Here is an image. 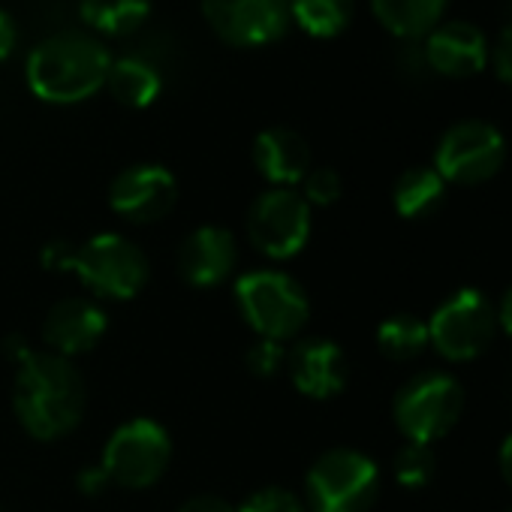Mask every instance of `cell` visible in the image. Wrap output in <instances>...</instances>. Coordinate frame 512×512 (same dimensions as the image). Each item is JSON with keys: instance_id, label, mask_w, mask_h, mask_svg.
I'll return each mask as SVG.
<instances>
[{"instance_id": "obj_1", "label": "cell", "mask_w": 512, "mask_h": 512, "mask_svg": "<svg viewBox=\"0 0 512 512\" xmlns=\"http://www.w3.org/2000/svg\"><path fill=\"white\" fill-rule=\"evenodd\" d=\"M88 392L76 365L55 353H31L13 386V410L34 440H61L85 416Z\"/></svg>"}, {"instance_id": "obj_2", "label": "cell", "mask_w": 512, "mask_h": 512, "mask_svg": "<svg viewBox=\"0 0 512 512\" xmlns=\"http://www.w3.org/2000/svg\"><path fill=\"white\" fill-rule=\"evenodd\" d=\"M109 67L112 55L97 37L82 31H64L46 37L31 49L25 76L40 100L67 106L103 88Z\"/></svg>"}, {"instance_id": "obj_3", "label": "cell", "mask_w": 512, "mask_h": 512, "mask_svg": "<svg viewBox=\"0 0 512 512\" xmlns=\"http://www.w3.org/2000/svg\"><path fill=\"white\" fill-rule=\"evenodd\" d=\"M232 296L241 320L266 341L284 344L296 338L311 317V299L305 287L278 269H256L241 275Z\"/></svg>"}, {"instance_id": "obj_4", "label": "cell", "mask_w": 512, "mask_h": 512, "mask_svg": "<svg viewBox=\"0 0 512 512\" xmlns=\"http://www.w3.org/2000/svg\"><path fill=\"white\" fill-rule=\"evenodd\" d=\"M380 497V467L359 449L323 452L305 476L308 512H371Z\"/></svg>"}, {"instance_id": "obj_5", "label": "cell", "mask_w": 512, "mask_h": 512, "mask_svg": "<svg viewBox=\"0 0 512 512\" xmlns=\"http://www.w3.org/2000/svg\"><path fill=\"white\" fill-rule=\"evenodd\" d=\"M464 413V389L446 371H422L410 377L392 401V419L407 443H425L446 437Z\"/></svg>"}, {"instance_id": "obj_6", "label": "cell", "mask_w": 512, "mask_h": 512, "mask_svg": "<svg viewBox=\"0 0 512 512\" xmlns=\"http://www.w3.org/2000/svg\"><path fill=\"white\" fill-rule=\"evenodd\" d=\"M73 272L97 299L127 302L145 290L151 266L139 244L118 232H103L79 244Z\"/></svg>"}, {"instance_id": "obj_7", "label": "cell", "mask_w": 512, "mask_h": 512, "mask_svg": "<svg viewBox=\"0 0 512 512\" xmlns=\"http://www.w3.org/2000/svg\"><path fill=\"white\" fill-rule=\"evenodd\" d=\"M172 461V437L169 431L148 416L127 419L112 431L103 446L100 467L112 485L121 488H151Z\"/></svg>"}, {"instance_id": "obj_8", "label": "cell", "mask_w": 512, "mask_h": 512, "mask_svg": "<svg viewBox=\"0 0 512 512\" xmlns=\"http://www.w3.org/2000/svg\"><path fill=\"white\" fill-rule=\"evenodd\" d=\"M497 335V308L479 290H458L428 320V344L446 362L479 359Z\"/></svg>"}, {"instance_id": "obj_9", "label": "cell", "mask_w": 512, "mask_h": 512, "mask_svg": "<svg viewBox=\"0 0 512 512\" xmlns=\"http://www.w3.org/2000/svg\"><path fill=\"white\" fill-rule=\"evenodd\" d=\"M506 163V139L503 133L479 118H467L452 124L437 148H434V169L446 184H485L491 181Z\"/></svg>"}, {"instance_id": "obj_10", "label": "cell", "mask_w": 512, "mask_h": 512, "mask_svg": "<svg viewBox=\"0 0 512 512\" xmlns=\"http://www.w3.org/2000/svg\"><path fill=\"white\" fill-rule=\"evenodd\" d=\"M311 238V205L293 187H272L247 208V241L269 260H293Z\"/></svg>"}, {"instance_id": "obj_11", "label": "cell", "mask_w": 512, "mask_h": 512, "mask_svg": "<svg viewBox=\"0 0 512 512\" xmlns=\"http://www.w3.org/2000/svg\"><path fill=\"white\" fill-rule=\"evenodd\" d=\"M202 13L220 40L232 46H263L290 25V0H202Z\"/></svg>"}, {"instance_id": "obj_12", "label": "cell", "mask_w": 512, "mask_h": 512, "mask_svg": "<svg viewBox=\"0 0 512 512\" xmlns=\"http://www.w3.org/2000/svg\"><path fill=\"white\" fill-rule=\"evenodd\" d=\"M175 199H178V181L160 163L127 166L109 184L112 211L130 223H154L166 217Z\"/></svg>"}, {"instance_id": "obj_13", "label": "cell", "mask_w": 512, "mask_h": 512, "mask_svg": "<svg viewBox=\"0 0 512 512\" xmlns=\"http://www.w3.org/2000/svg\"><path fill=\"white\" fill-rule=\"evenodd\" d=\"M425 64L431 73L446 79H470L488 67V37L482 28L464 19L440 22L422 43Z\"/></svg>"}, {"instance_id": "obj_14", "label": "cell", "mask_w": 512, "mask_h": 512, "mask_svg": "<svg viewBox=\"0 0 512 512\" xmlns=\"http://www.w3.org/2000/svg\"><path fill=\"white\" fill-rule=\"evenodd\" d=\"M238 266V241L223 226H199L178 247V275L193 290L223 284Z\"/></svg>"}, {"instance_id": "obj_15", "label": "cell", "mask_w": 512, "mask_h": 512, "mask_svg": "<svg viewBox=\"0 0 512 512\" xmlns=\"http://www.w3.org/2000/svg\"><path fill=\"white\" fill-rule=\"evenodd\" d=\"M287 371L293 386L314 401L338 398L347 389L350 365L344 350L329 338H305L287 353Z\"/></svg>"}, {"instance_id": "obj_16", "label": "cell", "mask_w": 512, "mask_h": 512, "mask_svg": "<svg viewBox=\"0 0 512 512\" xmlns=\"http://www.w3.org/2000/svg\"><path fill=\"white\" fill-rule=\"evenodd\" d=\"M109 329L106 311L91 299H61L49 308L43 320V341L55 356H82L91 353Z\"/></svg>"}, {"instance_id": "obj_17", "label": "cell", "mask_w": 512, "mask_h": 512, "mask_svg": "<svg viewBox=\"0 0 512 512\" xmlns=\"http://www.w3.org/2000/svg\"><path fill=\"white\" fill-rule=\"evenodd\" d=\"M253 166L278 187H293L311 172V148L290 127H269L253 139Z\"/></svg>"}, {"instance_id": "obj_18", "label": "cell", "mask_w": 512, "mask_h": 512, "mask_svg": "<svg viewBox=\"0 0 512 512\" xmlns=\"http://www.w3.org/2000/svg\"><path fill=\"white\" fill-rule=\"evenodd\" d=\"M371 10L398 40H419L443 22L446 0H371Z\"/></svg>"}, {"instance_id": "obj_19", "label": "cell", "mask_w": 512, "mask_h": 512, "mask_svg": "<svg viewBox=\"0 0 512 512\" xmlns=\"http://www.w3.org/2000/svg\"><path fill=\"white\" fill-rule=\"evenodd\" d=\"M446 199V181L434 166H410L398 175L392 187V205L404 220L431 217Z\"/></svg>"}, {"instance_id": "obj_20", "label": "cell", "mask_w": 512, "mask_h": 512, "mask_svg": "<svg viewBox=\"0 0 512 512\" xmlns=\"http://www.w3.org/2000/svg\"><path fill=\"white\" fill-rule=\"evenodd\" d=\"M106 85L118 103H124L130 109H142L157 100L163 79L154 64H148L145 58L127 55V58L112 61V67L106 73Z\"/></svg>"}, {"instance_id": "obj_21", "label": "cell", "mask_w": 512, "mask_h": 512, "mask_svg": "<svg viewBox=\"0 0 512 512\" xmlns=\"http://www.w3.org/2000/svg\"><path fill=\"white\" fill-rule=\"evenodd\" d=\"M428 347V323L416 314H395L377 326V350L392 362H413Z\"/></svg>"}, {"instance_id": "obj_22", "label": "cell", "mask_w": 512, "mask_h": 512, "mask_svg": "<svg viewBox=\"0 0 512 512\" xmlns=\"http://www.w3.org/2000/svg\"><path fill=\"white\" fill-rule=\"evenodd\" d=\"M353 0H290V19L311 37L329 40L353 22Z\"/></svg>"}, {"instance_id": "obj_23", "label": "cell", "mask_w": 512, "mask_h": 512, "mask_svg": "<svg viewBox=\"0 0 512 512\" xmlns=\"http://www.w3.org/2000/svg\"><path fill=\"white\" fill-rule=\"evenodd\" d=\"M79 13L103 34H130L148 19L151 0H79Z\"/></svg>"}, {"instance_id": "obj_24", "label": "cell", "mask_w": 512, "mask_h": 512, "mask_svg": "<svg viewBox=\"0 0 512 512\" xmlns=\"http://www.w3.org/2000/svg\"><path fill=\"white\" fill-rule=\"evenodd\" d=\"M392 473L398 479V485L416 491V488H425L431 485L434 473H437V461H434V452L431 446L425 443H404L392 461Z\"/></svg>"}, {"instance_id": "obj_25", "label": "cell", "mask_w": 512, "mask_h": 512, "mask_svg": "<svg viewBox=\"0 0 512 512\" xmlns=\"http://www.w3.org/2000/svg\"><path fill=\"white\" fill-rule=\"evenodd\" d=\"M247 371L253 377H278L287 368V347L278 341H266V338H256L247 347Z\"/></svg>"}, {"instance_id": "obj_26", "label": "cell", "mask_w": 512, "mask_h": 512, "mask_svg": "<svg viewBox=\"0 0 512 512\" xmlns=\"http://www.w3.org/2000/svg\"><path fill=\"white\" fill-rule=\"evenodd\" d=\"M235 512H308V506L293 491L269 485V488L253 491L241 506H235Z\"/></svg>"}, {"instance_id": "obj_27", "label": "cell", "mask_w": 512, "mask_h": 512, "mask_svg": "<svg viewBox=\"0 0 512 512\" xmlns=\"http://www.w3.org/2000/svg\"><path fill=\"white\" fill-rule=\"evenodd\" d=\"M302 184H305V193H302L305 202H308V205H320V208L335 205V202L341 199V193H344L341 175H338L335 169H329V166L311 169V172L302 178Z\"/></svg>"}, {"instance_id": "obj_28", "label": "cell", "mask_w": 512, "mask_h": 512, "mask_svg": "<svg viewBox=\"0 0 512 512\" xmlns=\"http://www.w3.org/2000/svg\"><path fill=\"white\" fill-rule=\"evenodd\" d=\"M488 64L494 67V76H497L506 88H512V19L500 28L497 43H494V49L488 52Z\"/></svg>"}, {"instance_id": "obj_29", "label": "cell", "mask_w": 512, "mask_h": 512, "mask_svg": "<svg viewBox=\"0 0 512 512\" xmlns=\"http://www.w3.org/2000/svg\"><path fill=\"white\" fill-rule=\"evenodd\" d=\"M76 244L70 241H49L40 253V260L49 272H73L76 266Z\"/></svg>"}, {"instance_id": "obj_30", "label": "cell", "mask_w": 512, "mask_h": 512, "mask_svg": "<svg viewBox=\"0 0 512 512\" xmlns=\"http://www.w3.org/2000/svg\"><path fill=\"white\" fill-rule=\"evenodd\" d=\"M178 512H235V506L223 497H214V494H199V497H190Z\"/></svg>"}, {"instance_id": "obj_31", "label": "cell", "mask_w": 512, "mask_h": 512, "mask_svg": "<svg viewBox=\"0 0 512 512\" xmlns=\"http://www.w3.org/2000/svg\"><path fill=\"white\" fill-rule=\"evenodd\" d=\"M16 40H19L16 22H13V16L4 7H0V61L10 58V52L16 49Z\"/></svg>"}, {"instance_id": "obj_32", "label": "cell", "mask_w": 512, "mask_h": 512, "mask_svg": "<svg viewBox=\"0 0 512 512\" xmlns=\"http://www.w3.org/2000/svg\"><path fill=\"white\" fill-rule=\"evenodd\" d=\"M79 485H82V491L97 494V491H103V488L109 485V476L103 473L100 464H97V467H85V470L79 473Z\"/></svg>"}, {"instance_id": "obj_33", "label": "cell", "mask_w": 512, "mask_h": 512, "mask_svg": "<svg viewBox=\"0 0 512 512\" xmlns=\"http://www.w3.org/2000/svg\"><path fill=\"white\" fill-rule=\"evenodd\" d=\"M497 326L506 332V338L512 341V287L503 293L500 305H497Z\"/></svg>"}, {"instance_id": "obj_34", "label": "cell", "mask_w": 512, "mask_h": 512, "mask_svg": "<svg viewBox=\"0 0 512 512\" xmlns=\"http://www.w3.org/2000/svg\"><path fill=\"white\" fill-rule=\"evenodd\" d=\"M497 467H500V476L506 479V485H512V434L500 443V452H497Z\"/></svg>"}, {"instance_id": "obj_35", "label": "cell", "mask_w": 512, "mask_h": 512, "mask_svg": "<svg viewBox=\"0 0 512 512\" xmlns=\"http://www.w3.org/2000/svg\"><path fill=\"white\" fill-rule=\"evenodd\" d=\"M7 353L16 359V365H22V362L31 356V350L25 347V341H22V338H10V341H7Z\"/></svg>"}, {"instance_id": "obj_36", "label": "cell", "mask_w": 512, "mask_h": 512, "mask_svg": "<svg viewBox=\"0 0 512 512\" xmlns=\"http://www.w3.org/2000/svg\"><path fill=\"white\" fill-rule=\"evenodd\" d=\"M509 512H512V509H509Z\"/></svg>"}]
</instances>
